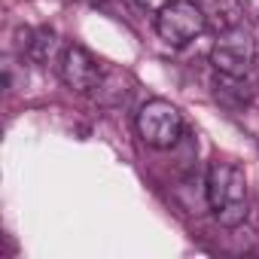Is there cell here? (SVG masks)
Wrapping results in <instances>:
<instances>
[{
    "instance_id": "1",
    "label": "cell",
    "mask_w": 259,
    "mask_h": 259,
    "mask_svg": "<svg viewBox=\"0 0 259 259\" xmlns=\"http://www.w3.org/2000/svg\"><path fill=\"white\" fill-rule=\"evenodd\" d=\"M204 195L213 220L223 229H238L250 213V195H247V177L232 162H213L207 168Z\"/></svg>"
},
{
    "instance_id": "2",
    "label": "cell",
    "mask_w": 259,
    "mask_h": 259,
    "mask_svg": "<svg viewBox=\"0 0 259 259\" xmlns=\"http://www.w3.org/2000/svg\"><path fill=\"white\" fill-rule=\"evenodd\" d=\"M210 64L220 76H238L244 79L250 67L256 64V37L253 31L241 22L235 28H226L217 34L210 46Z\"/></svg>"
},
{
    "instance_id": "3",
    "label": "cell",
    "mask_w": 259,
    "mask_h": 259,
    "mask_svg": "<svg viewBox=\"0 0 259 259\" xmlns=\"http://www.w3.org/2000/svg\"><path fill=\"white\" fill-rule=\"evenodd\" d=\"M138 135L153 150H171L183 135V113L165 98H150L138 110Z\"/></svg>"
},
{
    "instance_id": "4",
    "label": "cell",
    "mask_w": 259,
    "mask_h": 259,
    "mask_svg": "<svg viewBox=\"0 0 259 259\" xmlns=\"http://www.w3.org/2000/svg\"><path fill=\"white\" fill-rule=\"evenodd\" d=\"M207 28L204 7L195 0H168L156 13V34L168 46H186Z\"/></svg>"
},
{
    "instance_id": "5",
    "label": "cell",
    "mask_w": 259,
    "mask_h": 259,
    "mask_svg": "<svg viewBox=\"0 0 259 259\" xmlns=\"http://www.w3.org/2000/svg\"><path fill=\"white\" fill-rule=\"evenodd\" d=\"M61 79L67 89L79 92V95H89L95 92L101 82H104V64L85 49V46H76L70 43L64 52H61Z\"/></svg>"
},
{
    "instance_id": "6",
    "label": "cell",
    "mask_w": 259,
    "mask_h": 259,
    "mask_svg": "<svg viewBox=\"0 0 259 259\" xmlns=\"http://www.w3.org/2000/svg\"><path fill=\"white\" fill-rule=\"evenodd\" d=\"M204 7V16H207V25L220 34L226 28H235L241 25V4L238 0H207Z\"/></svg>"
},
{
    "instance_id": "7",
    "label": "cell",
    "mask_w": 259,
    "mask_h": 259,
    "mask_svg": "<svg viewBox=\"0 0 259 259\" xmlns=\"http://www.w3.org/2000/svg\"><path fill=\"white\" fill-rule=\"evenodd\" d=\"M25 49L34 61H46L55 49V31L52 28H40L37 34H31V40H25Z\"/></svg>"
},
{
    "instance_id": "8",
    "label": "cell",
    "mask_w": 259,
    "mask_h": 259,
    "mask_svg": "<svg viewBox=\"0 0 259 259\" xmlns=\"http://www.w3.org/2000/svg\"><path fill=\"white\" fill-rule=\"evenodd\" d=\"M135 4H138V7H144V10H153V13H159V10L168 4V0H135Z\"/></svg>"
}]
</instances>
